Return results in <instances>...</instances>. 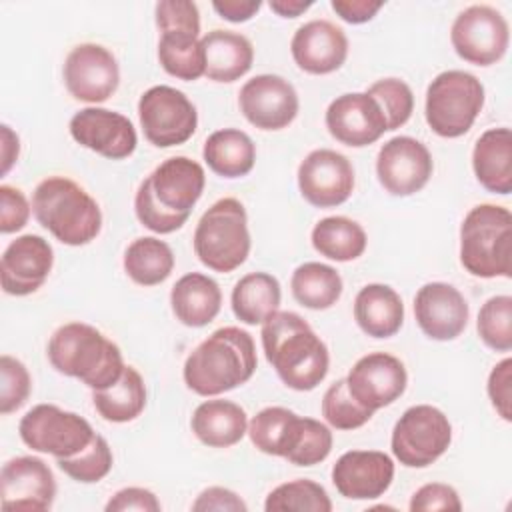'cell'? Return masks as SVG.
<instances>
[{
  "label": "cell",
  "mask_w": 512,
  "mask_h": 512,
  "mask_svg": "<svg viewBox=\"0 0 512 512\" xmlns=\"http://www.w3.org/2000/svg\"><path fill=\"white\" fill-rule=\"evenodd\" d=\"M262 350L278 378L292 390H314L328 374L324 340L296 312L278 310L262 322Z\"/></svg>",
  "instance_id": "cell-1"
},
{
  "label": "cell",
  "mask_w": 512,
  "mask_h": 512,
  "mask_svg": "<svg viewBox=\"0 0 512 512\" xmlns=\"http://www.w3.org/2000/svg\"><path fill=\"white\" fill-rule=\"evenodd\" d=\"M256 364L254 338L238 326H224L188 354L182 376L198 396H218L246 384Z\"/></svg>",
  "instance_id": "cell-2"
},
{
  "label": "cell",
  "mask_w": 512,
  "mask_h": 512,
  "mask_svg": "<svg viewBox=\"0 0 512 512\" xmlns=\"http://www.w3.org/2000/svg\"><path fill=\"white\" fill-rule=\"evenodd\" d=\"M46 354L56 372L76 378L92 390L112 386L126 366L120 348L86 322H68L56 328Z\"/></svg>",
  "instance_id": "cell-3"
},
{
  "label": "cell",
  "mask_w": 512,
  "mask_h": 512,
  "mask_svg": "<svg viewBox=\"0 0 512 512\" xmlns=\"http://www.w3.org/2000/svg\"><path fill=\"white\" fill-rule=\"evenodd\" d=\"M32 212L38 224L66 246H84L102 228L98 202L66 176H48L34 188Z\"/></svg>",
  "instance_id": "cell-4"
},
{
  "label": "cell",
  "mask_w": 512,
  "mask_h": 512,
  "mask_svg": "<svg viewBox=\"0 0 512 512\" xmlns=\"http://www.w3.org/2000/svg\"><path fill=\"white\" fill-rule=\"evenodd\" d=\"M460 264L478 278L512 276V214L498 204L470 208L460 226Z\"/></svg>",
  "instance_id": "cell-5"
},
{
  "label": "cell",
  "mask_w": 512,
  "mask_h": 512,
  "mask_svg": "<svg viewBox=\"0 0 512 512\" xmlns=\"http://www.w3.org/2000/svg\"><path fill=\"white\" fill-rule=\"evenodd\" d=\"M194 252L214 272H232L250 254L248 214L240 200L220 198L198 220L194 230Z\"/></svg>",
  "instance_id": "cell-6"
},
{
  "label": "cell",
  "mask_w": 512,
  "mask_h": 512,
  "mask_svg": "<svg viewBox=\"0 0 512 512\" xmlns=\"http://www.w3.org/2000/svg\"><path fill=\"white\" fill-rule=\"evenodd\" d=\"M484 106L482 82L464 70L440 72L426 88L424 116L442 138L464 136Z\"/></svg>",
  "instance_id": "cell-7"
},
{
  "label": "cell",
  "mask_w": 512,
  "mask_h": 512,
  "mask_svg": "<svg viewBox=\"0 0 512 512\" xmlns=\"http://www.w3.org/2000/svg\"><path fill=\"white\" fill-rule=\"evenodd\" d=\"M452 442L448 416L430 404L404 410L392 430L390 448L396 460L408 468H426L436 462Z\"/></svg>",
  "instance_id": "cell-8"
},
{
  "label": "cell",
  "mask_w": 512,
  "mask_h": 512,
  "mask_svg": "<svg viewBox=\"0 0 512 512\" xmlns=\"http://www.w3.org/2000/svg\"><path fill=\"white\" fill-rule=\"evenodd\" d=\"M18 434L28 448L50 454L56 460L78 454L96 436L86 418L56 404H36L30 408L18 424Z\"/></svg>",
  "instance_id": "cell-9"
},
{
  "label": "cell",
  "mask_w": 512,
  "mask_h": 512,
  "mask_svg": "<svg viewBox=\"0 0 512 512\" xmlns=\"http://www.w3.org/2000/svg\"><path fill=\"white\" fill-rule=\"evenodd\" d=\"M138 118L146 140L158 148L184 144L198 126L196 106L172 86L148 88L138 100Z\"/></svg>",
  "instance_id": "cell-10"
},
{
  "label": "cell",
  "mask_w": 512,
  "mask_h": 512,
  "mask_svg": "<svg viewBox=\"0 0 512 512\" xmlns=\"http://www.w3.org/2000/svg\"><path fill=\"white\" fill-rule=\"evenodd\" d=\"M450 42L462 60L474 66H490L504 58L510 42V28L496 8L488 4H472L454 18Z\"/></svg>",
  "instance_id": "cell-11"
},
{
  "label": "cell",
  "mask_w": 512,
  "mask_h": 512,
  "mask_svg": "<svg viewBox=\"0 0 512 512\" xmlns=\"http://www.w3.org/2000/svg\"><path fill=\"white\" fill-rule=\"evenodd\" d=\"M62 76L70 96L88 104L108 100L120 84V68L114 54L94 42L78 44L68 52Z\"/></svg>",
  "instance_id": "cell-12"
},
{
  "label": "cell",
  "mask_w": 512,
  "mask_h": 512,
  "mask_svg": "<svg viewBox=\"0 0 512 512\" xmlns=\"http://www.w3.org/2000/svg\"><path fill=\"white\" fill-rule=\"evenodd\" d=\"M56 498L50 466L36 456H16L0 472V506L6 512H44Z\"/></svg>",
  "instance_id": "cell-13"
},
{
  "label": "cell",
  "mask_w": 512,
  "mask_h": 512,
  "mask_svg": "<svg viewBox=\"0 0 512 512\" xmlns=\"http://www.w3.org/2000/svg\"><path fill=\"white\" fill-rule=\"evenodd\" d=\"M434 170L430 150L412 136H394L382 144L376 156V176L392 196L420 192Z\"/></svg>",
  "instance_id": "cell-14"
},
{
  "label": "cell",
  "mask_w": 512,
  "mask_h": 512,
  "mask_svg": "<svg viewBox=\"0 0 512 512\" xmlns=\"http://www.w3.org/2000/svg\"><path fill=\"white\" fill-rule=\"evenodd\" d=\"M204 184L206 174L196 160L188 156H172L158 164L138 188L168 214L190 218L192 208L204 192Z\"/></svg>",
  "instance_id": "cell-15"
},
{
  "label": "cell",
  "mask_w": 512,
  "mask_h": 512,
  "mask_svg": "<svg viewBox=\"0 0 512 512\" xmlns=\"http://www.w3.org/2000/svg\"><path fill=\"white\" fill-rule=\"evenodd\" d=\"M298 188L302 198L316 208L340 206L352 196L354 168L336 150H312L298 166Z\"/></svg>",
  "instance_id": "cell-16"
},
{
  "label": "cell",
  "mask_w": 512,
  "mask_h": 512,
  "mask_svg": "<svg viewBox=\"0 0 512 512\" xmlns=\"http://www.w3.org/2000/svg\"><path fill=\"white\" fill-rule=\"evenodd\" d=\"M242 116L260 130H282L298 114L296 88L278 74H258L244 82L238 94Z\"/></svg>",
  "instance_id": "cell-17"
},
{
  "label": "cell",
  "mask_w": 512,
  "mask_h": 512,
  "mask_svg": "<svg viewBox=\"0 0 512 512\" xmlns=\"http://www.w3.org/2000/svg\"><path fill=\"white\" fill-rule=\"evenodd\" d=\"M408 384V372L400 358L388 352H370L356 360L346 376L352 398L376 412L396 402Z\"/></svg>",
  "instance_id": "cell-18"
},
{
  "label": "cell",
  "mask_w": 512,
  "mask_h": 512,
  "mask_svg": "<svg viewBox=\"0 0 512 512\" xmlns=\"http://www.w3.org/2000/svg\"><path fill=\"white\" fill-rule=\"evenodd\" d=\"M68 130L80 146L110 160H124L138 146L136 128L130 118L108 108L88 106L78 110L70 118Z\"/></svg>",
  "instance_id": "cell-19"
},
{
  "label": "cell",
  "mask_w": 512,
  "mask_h": 512,
  "mask_svg": "<svg viewBox=\"0 0 512 512\" xmlns=\"http://www.w3.org/2000/svg\"><path fill=\"white\" fill-rule=\"evenodd\" d=\"M324 122L330 136L350 148L370 146L388 132L382 108L366 92L336 96L326 108Z\"/></svg>",
  "instance_id": "cell-20"
},
{
  "label": "cell",
  "mask_w": 512,
  "mask_h": 512,
  "mask_svg": "<svg viewBox=\"0 0 512 512\" xmlns=\"http://www.w3.org/2000/svg\"><path fill=\"white\" fill-rule=\"evenodd\" d=\"M54 264V250L38 234H22L12 240L0 260L2 290L10 296L34 294L48 278Z\"/></svg>",
  "instance_id": "cell-21"
},
{
  "label": "cell",
  "mask_w": 512,
  "mask_h": 512,
  "mask_svg": "<svg viewBox=\"0 0 512 512\" xmlns=\"http://www.w3.org/2000/svg\"><path fill=\"white\" fill-rule=\"evenodd\" d=\"M468 316V302L452 284L428 282L414 296V318L432 340L448 342L458 338L468 324Z\"/></svg>",
  "instance_id": "cell-22"
},
{
  "label": "cell",
  "mask_w": 512,
  "mask_h": 512,
  "mask_svg": "<svg viewBox=\"0 0 512 512\" xmlns=\"http://www.w3.org/2000/svg\"><path fill=\"white\" fill-rule=\"evenodd\" d=\"M394 480V460L380 450H348L332 466V484L348 500L382 496Z\"/></svg>",
  "instance_id": "cell-23"
},
{
  "label": "cell",
  "mask_w": 512,
  "mask_h": 512,
  "mask_svg": "<svg viewBox=\"0 0 512 512\" xmlns=\"http://www.w3.org/2000/svg\"><path fill=\"white\" fill-rule=\"evenodd\" d=\"M290 52L300 70L324 76L336 72L346 62L348 38L330 20H310L294 32Z\"/></svg>",
  "instance_id": "cell-24"
},
{
  "label": "cell",
  "mask_w": 512,
  "mask_h": 512,
  "mask_svg": "<svg viewBox=\"0 0 512 512\" xmlns=\"http://www.w3.org/2000/svg\"><path fill=\"white\" fill-rule=\"evenodd\" d=\"M472 170L492 194L512 192V132L506 126L486 130L474 144Z\"/></svg>",
  "instance_id": "cell-25"
},
{
  "label": "cell",
  "mask_w": 512,
  "mask_h": 512,
  "mask_svg": "<svg viewBox=\"0 0 512 512\" xmlns=\"http://www.w3.org/2000/svg\"><path fill=\"white\" fill-rule=\"evenodd\" d=\"M170 306L184 326L202 328L210 324L222 308V292L214 278L188 272L176 280L170 290Z\"/></svg>",
  "instance_id": "cell-26"
},
{
  "label": "cell",
  "mask_w": 512,
  "mask_h": 512,
  "mask_svg": "<svg viewBox=\"0 0 512 512\" xmlns=\"http://www.w3.org/2000/svg\"><path fill=\"white\" fill-rule=\"evenodd\" d=\"M204 76L214 82H234L248 74L254 62L252 42L234 30H212L202 38Z\"/></svg>",
  "instance_id": "cell-27"
},
{
  "label": "cell",
  "mask_w": 512,
  "mask_h": 512,
  "mask_svg": "<svg viewBox=\"0 0 512 512\" xmlns=\"http://www.w3.org/2000/svg\"><path fill=\"white\" fill-rule=\"evenodd\" d=\"M354 320L372 338L394 336L404 322L400 294L388 284H366L354 298Z\"/></svg>",
  "instance_id": "cell-28"
},
{
  "label": "cell",
  "mask_w": 512,
  "mask_h": 512,
  "mask_svg": "<svg viewBox=\"0 0 512 512\" xmlns=\"http://www.w3.org/2000/svg\"><path fill=\"white\" fill-rule=\"evenodd\" d=\"M190 428L202 444L228 448L238 444L248 432V416L244 408L232 400H204L196 406Z\"/></svg>",
  "instance_id": "cell-29"
},
{
  "label": "cell",
  "mask_w": 512,
  "mask_h": 512,
  "mask_svg": "<svg viewBox=\"0 0 512 512\" xmlns=\"http://www.w3.org/2000/svg\"><path fill=\"white\" fill-rule=\"evenodd\" d=\"M304 424L306 416L284 406H266L250 420L248 436L260 452L288 460L302 438Z\"/></svg>",
  "instance_id": "cell-30"
},
{
  "label": "cell",
  "mask_w": 512,
  "mask_h": 512,
  "mask_svg": "<svg viewBox=\"0 0 512 512\" xmlns=\"http://www.w3.org/2000/svg\"><path fill=\"white\" fill-rule=\"evenodd\" d=\"M202 158L214 174L222 178H240L254 168L256 146L246 132L238 128H222L206 138Z\"/></svg>",
  "instance_id": "cell-31"
},
{
  "label": "cell",
  "mask_w": 512,
  "mask_h": 512,
  "mask_svg": "<svg viewBox=\"0 0 512 512\" xmlns=\"http://www.w3.org/2000/svg\"><path fill=\"white\" fill-rule=\"evenodd\" d=\"M280 300V282L268 272H250L242 276L234 284L230 296L234 316L248 326L262 324L268 316L278 312Z\"/></svg>",
  "instance_id": "cell-32"
},
{
  "label": "cell",
  "mask_w": 512,
  "mask_h": 512,
  "mask_svg": "<svg viewBox=\"0 0 512 512\" xmlns=\"http://www.w3.org/2000/svg\"><path fill=\"white\" fill-rule=\"evenodd\" d=\"M96 412L106 422H130L146 408V384L134 366H124L122 376L108 388L92 390Z\"/></svg>",
  "instance_id": "cell-33"
},
{
  "label": "cell",
  "mask_w": 512,
  "mask_h": 512,
  "mask_svg": "<svg viewBox=\"0 0 512 512\" xmlns=\"http://www.w3.org/2000/svg\"><path fill=\"white\" fill-rule=\"evenodd\" d=\"M314 250L336 262H350L364 254L368 238L364 228L348 216H328L316 222L310 234Z\"/></svg>",
  "instance_id": "cell-34"
},
{
  "label": "cell",
  "mask_w": 512,
  "mask_h": 512,
  "mask_svg": "<svg viewBox=\"0 0 512 512\" xmlns=\"http://www.w3.org/2000/svg\"><path fill=\"white\" fill-rule=\"evenodd\" d=\"M292 296L310 310H328L342 296V276L336 268L322 262L300 264L290 278Z\"/></svg>",
  "instance_id": "cell-35"
},
{
  "label": "cell",
  "mask_w": 512,
  "mask_h": 512,
  "mask_svg": "<svg viewBox=\"0 0 512 512\" xmlns=\"http://www.w3.org/2000/svg\"><path fill=\"white\" fill-rule=\"evenodd\" d=\"M124 270L140 286L162 284L174 270V252L160 238H136L124 252Z\"/></svg>",
  "instance_id": "cell-36"
},
{
  "label": "cell",
  "mask_w": 512,
  "mask_h": 512,
  "mask_svg": "<svg viewBox=\"0 0 512 512\" xmlns=\"http://www.w3.org/2000/svg\"><path fill=\"white\" fill-rule=\"evenodd\" d=\"M158 62L166 74L178 80H198L206 68L202 38L192 32H162L158 40Z\"/></svg>",
  "instance_id": "cell-37"
},
{
  "label": "cell",
  "mask_w": 512,
  "mask_h": 512,
  "mask_svg": "<svg viewBox=\"0 0 512 512\" xmlns=\"http://www.w3.org/2000/svg\"><path fill=\"white\" fill-rule=\"evenodd\" d=\"M266 512H330L332 500L324 486L308 478H296L270 490Z\"/></svg>",
  "instance_id": "cell-38"
},
{
  "label": "cell",
  "mask_w": 512,
  "mask_h": 512,
  "mask_svg": "<svg viewBox=\"0 0 512 512\" xmlns=\"http://www.w3.org/2000/svg\"><path fill=\"white\" fill-rule=\"evenodd\" d=\"M476 330L480 340L496 350L510 352L512 348V298L508 294H498L488 298L476 320Z\"/></svg>",
  "instance_id": "cell-39"
},
{
  "label": "cell",
  "mask_w": 512,
  "mask_h": 512,
  "mask_svg": "<svg viewBox=\"0 0 512 512\" xmlns=\"http://www.w3.org/2000/svg\"><path fill=\"white\" fill-rule=\"evenodd\" d=\"M56 464L72 480L82 484H94V482H100L104 476H108L114 464V456L106 438L96 434L84 450H80L70 458L56 460Z\"/></svg>",
  "instance_id": "cell-40"
},
{
  "label": "cell",
  "mask_w": 512,
  "mask_h": 512,
  "mask_svg": "<svg viewBox=\"0 0 512 512\" xmlns=\"http://www.w3.org/2000/svg\"><path fill=\"white\" fill-rule=\"evenodd\" d=\"M372 410L358 404L348 392L346 378L328 386L322 396V416L336 430H354L364 426L372 418Z\"/></svg>",
  "instance_id": "cell-41"
},
{
  "label": "cell",
  "mask_w": 512,
  "mask_h": 512,
  "mask_svg": "<svg viewBox=\"0 0 512 512\" xmlns=\"http://www.w3.org/2000/svg\"><path fill=\"white\" fill-rule=\"evenodd\" d=\"M366 94L372 96L382 108L388 130H396L410 120L414 110V94L404 80L400 78L376 80L374 84H370Z\"/></svg>",
  "instance_id": "cell-42"
},
{
  "label": "cell",
  "mask_w": 512,
  "mask_h": 512,
  "mask_svg": "<svg viewBox=\"0 0 512 512\" xmlns=\"http://www.w3.org/2000/svg\"><path fill=\"white\" fill-rule=\"evenodd\" d=\"M32 378L24 362L10 354L0 356V412L10 414L22 408L30 396Z\"/></svg>",
  "instance_id": "cell-43"
},
{
  "label": "cell",
  "mask_w": 512,
  "mask_h": 512,
  "mask_svg": "<svg viewBox=\"0 0 512 512\" xmlns=\"http://www.w3.org/2000/svg\"><path fill=\"white\" fill-rule=\"evenodd\" d=\"M332 450V432L326 424L314 418H306L302 438L296 450L288 456V462L294 466H314L328 458Z\"/></svg>",
  "instance_id": "cell-44"
},
{
  "label": "cell",
  "mask_w": 512,
  "mask_h": 512,
  "mask_svg": "<svg viewBox=\"0 0 512 512\" xmlns=\"http://www.w3.org/2000/svg\"><path fill=\"white\" fill-rule=\"evenodd\" d=\"M160 32H192L200 36V12L190 0H162L154 6Z\"/></svg>",
  "instance_id": "cell-45"
},
{
  "label": "cell",
  "mask_w": 512,
  "mask_h": 512,
  "mask_svg": "<svg viewBox=\"0 0 512 512\" xmlns=\"http://www.w3.org/2000/svg\"><path fill=\"white\" fill-rule=\"evenodd\" d=\"M410 512H430V510H462V502L458 492L450 484L430 482L420 486L410 498Z\"/></svg>",
  "instance_id": "cell-46"
},
{
  "label": "cell",
  "mask_w": 512,
  "mask_h": 512,
  "mask_svg": "<svg viewBox=\"0 0 512 512\" xmlns=\"http://www.w3.org/2000/svg\"><path fill=\"white\" fill-rule=\"evenodd\" d=\"M32 206L28 204L22 190L2 184L0 186V232L12 234L28 224Z\"/></svg>",
  "instance_id": "cell-47"
},
{
  "label": "cell",
  "mask_w": 512,
  "mask_h": 512,
  "mask_svg": "<svg viewBox=\"0 0 512 512\" xmlns=\"http://www.w3.org/2000/svg\"><path fill=\"white\" fill-rule=\"evenodd\" d=\"M486 390L498 416L510 422L512 420V360L510 358H504L492 368Z\"/></svg>",
  "instance_id": "cell-48"
},
{
  "label": "cell",
  "mask_w": 512,
  "mask_h": 512,
  "mask_svg": "<svg viewBox=\"0 0 512 512\" xmlns=\"http://www.w3.org/2000/svg\"><path fill=\"white\" fill-rule=\"evenodd\" d=\"M162 508L156 494L148 488L140 486H128L118 490L110 500L106 502V512H126V510H140V512H158Z\"/></svg>",
  "instance_id": "cell-49"
},
{
  "label": "cell",
  "mask_w": 512,
  "mask_h": 512,
  "mask_svg": "<svg viewBox=\"0 0 512 512\" xmlns=\"http://www.w3.org/2000/svg\"><path fill=\"white\" fill-rule=\"evenodd\" d=\"M194 512H246L248 506L246 502L230 488L224 486H210L202 490L196 500L192 502Z\"/></svg>",
  "instance_id": "cell-50"
},
{
  "label": "cell",
  "mask_w": 512,
  "mask_h": 512,
  "mask_svg": "<svg viewBox=\"0 0 512 512\" xmlns=\"http://www.w3.org/2000/svg\"><path fill=\"white\" fill-rule=\"evenodd\" d=\"M332 10L348 24L370 22L384 6L382 0H332Z\"/></svg>",
  "instance_id": "cell-51"
},
{
  "label": "cell",
  "mask_w": 512,
  "mask_h": 512,
  "mask_svg": "<svg viewBox=\"0 0 512 512\" xmlns=\"http://www.w3.org/2000/svg\"><path fill=\"white\" fill-rule=\"evenodd\" d=\"M212 8L220 18L240 24L256 16V12L262 8V2L260 0H214Z\"/></svg>",
  "instance_id": "cell-52"
},
{
  "label": "cell",
  "mask_w": 512,
  "mask_h": 512,
  "mask_svg": "<svg viewBox=\"0 0 512 512\" xmlns=\"http://www.w3.org/2000/svg\"><path fill=\"white\" fill-rule=\"evenodd\" d=\"M18 154H20L18 134L8 124H2V174H8V170L18 160Z\"/></svg>",
  "instance_id": "cell-53"
},
{
  "label": "cell",
  "mask_w": 512,
  "mask_h": 512,
  "mask_svg": "<svg viewBox=\"0 0 512 512\" xmlns=\"http://www.w3.org/2000/svg\"><path fill=\"white\" fill-rule=\"evenodd\" d=\"M270 10L282 18H296L314 6L312 0H270Z\"/></svg>",
  "instance_id": "cell-54"
}]
</instances>
